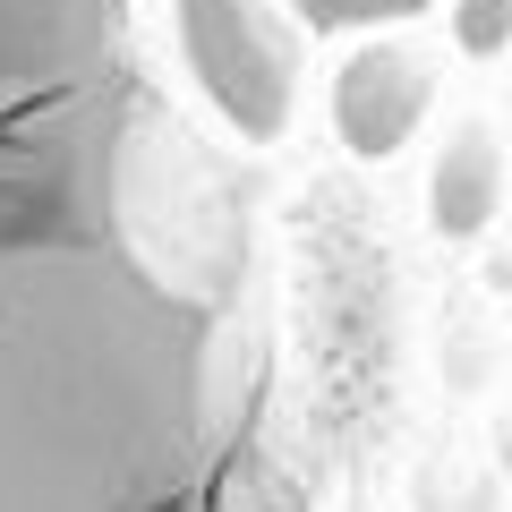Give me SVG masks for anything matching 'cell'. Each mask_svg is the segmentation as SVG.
Here are the masks:
<instances>
[{
    "mask_svg": "<svg viewBox=\"0 0 512 512\" xmlns=\"http://www.w3.org/2000/svg\"><path fill=\"white\" fill-rule=\"evenodd\" d=\"M171 35L197 77L205 111L239 146H274L299 111V52L308 26L291 0H171Z\"/></svg>",
    "mask_w": 512,
    "mask_h": 512,
    "instance_id": "obj_2",
    "label": "cell"
},
{
    "mask_svg": "<svg viewBox=\"0 0 512 512\" xmlns=\"http://www.w3.org/2000/svg\"><path fill=\"white\" fill-rule=\"evenodd\" d=\"M495 214H504V137L487 111H461L427 171V222L444 239H487Z\"/></svg>",
    "mask_w": 512,
    "mask_h": 512,
    "instance_id": "obj_4",
    "label": "cell"
},
{
    "mask_svg": "<svg viewBox=\"0 0 512 512\" xmlns=\"http://www.w3.org/2000/svg\"><path fill=\"white\" fill-rule=\"evenodd\" d=\"M436 86H444V60L427 52L419 35H402V26H367V35L342 52L333 94H325L342 154H350V163H393V154L419 137V120L436 111Z\"/></svg>",
    "mask_w": 512,
    "mask_h": 512,
    "instance_id": "obj_3",
    "label": "cell"
},
{
    "mask_svg": "<svg viewBox=\"0 0 512 512\" xmlns=\"http://www.w3.org/2000/svg\"><path fill=\"white\" fill-rule=\"evenodd\" d=\"M436 0H291V18L316 35H367V26H410Z\"/></svg>",
    "mask_w": 512,
    "mask_h": 512,
    "instance_id": "obj_5",
    "label": "cell"
},
{
    "mask_svg": "<svg viewBox=\"0 0 512 512\" xmlns=\"http://www.w3.org/2000/svg\"><path fill=\"white\" fill-rule=\"evenodd\" d=\"M453 43L470 60H495L504 52V0H453Z\"/></svg>",
    "mask_w": 512,
    "mask_h": 512,
    "instance_id": "obj_6",
    "label": "cell"
},
{
    "mask_svg": "<svg viewBox=\"0 0 512 512\" xmlns=\"http://www.w3.org/2000/svg\"><path fill=\"white\" fill-rule=\"evenodd\" d=\"M128 0H0V512H299L248 291Z\"/></svg>",
    "mask_w": 512,
    "mask_h": 512,
    "instance_id": "obj_1",
    "label": "cell"
}]
</instances>
